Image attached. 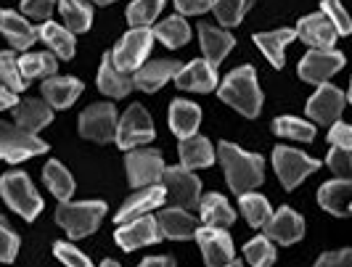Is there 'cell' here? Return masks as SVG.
<instances>
[{"label":"cell","mask_w":352,"mask_h":267,"mask_svg":"<svg viewBox=\"0 0 352 267\" xmlns=\"http://www.w3.org/2000/svg\"><path fill=\"white\" fill-rule=\"evenodd\" d=\"M217 156H220L223 172L228 178V185L233 194H239V196L249 194V191H254L263 183V175H265L263 156L247 154L236 143H228V141H223L217 146Z\"/></svg>","instance_id":"obj_1"},{"label":"cell","mask_w":352,"mask_h":267,"mask_svg":"<svg viewBox=\"0 0 352 267\" xmlns=\"http://www.w3.org/2000/svg\"><path fill=\"white\" fill-rule=\"evenodd\" d=\"M220 98L241 111L244 117L254 119L263 108V93L257 88V74L252 67H239L226 77V82L220 85Z\"/></svg>","instance_id":"obj_2"},{"label":"cell","mask_w":352,"mask_h":267,"mask_svg":"<svg viewBox=\"0 0 352 267\" xmlns=\"http://www.w3.org/2000/svg\"><path fill=\"white\" fill-rule=\"evenodd\" d=\"M104 214V201H61L56 209V222L69 233L72 238H85L98 231Z\"/></svg>","instance_id":"obj_3"},{"label":"cell","mask_w":352,"mask_h":267,"mask_svg":"<svg viewBox=\"0 0 352 267\" xmlns=\"http://www.w3.org/2000/svg\"><path fill=\"white\" fill-rule=\"evenodd\" d=\"M0 194L6 198V204L24 220H35L43 212V198L35 191L27 172H6L0 180Z\"/></svg>","instance_id":"obj_4"},{"label":"cell","mask_w":352,"mask_h":267,"mask_svg":"<svg viewBox=\"0 0 352 267\" xmlns=\"http://www.w3.org/2000/svg\"><path fill=\"white\" fill-rule=\"evenodd\" d=\"M45 151H48V143L40 141L37 135L16 125L0 122V159L16 164V161H24L37 154H45Z\"/></svg>","instance_id":"obj_5"},{"label":"cell","mask_w":352,"mask_h":267,"mask_svg":"<svg viewBox=\"0 0 352 267\" xmlns=\"http://www.w3.org/2000/svg\"><path fill=\"white\" fill-rule=\"evenodd\" d=\"M151 43H154V32L148 27H133L111 51L114 67L120 71H138L151 51Z\"/></svg>","instance_id":"obj_6"},{"label":"cell","mask_w":352,"mask_h":267,"mask_svg":"<svg viewBox=\"0 0 352 267\" xmlns=\"http://www.w3.org/2000/svg\"><path fill=\"white\" fill-rule=\"evenodd\" d=\"M273 167H276V175L281 178L283 188L292 191V188H297L310 172H316L318 167H320V161L310 159V156L302 154V151L278 146V148H273Z\"/></svg>","instance_id":"obj_7"},{"label":"cell","mask_w":352,"mask_h":267,"mask_svg":"<svg viewBox=\"0 0 352 267\" xmlns=\"http://www.w3.org/2000/svg\"><path fill=\"white\" fill-rule=\"evenodd\" d=\"M159 183L167 191V196L180 204V209H194V207H199L201 183H199V178H196L191 170H183L180 164L177 167H164Z\"/></svg>","instance_id":"obj_8"},{"label":"cell","mask_w":352,"mask_h":267,"mask_svg":"<svg viewBox=\"0 0 352 267\" xmlns=\"http://www.w3.org/2000/svg\"><path fill=\"white\" fill-rule=\"evenodd\" d=\"M164 172V156L157 148H133L127 154V180L133 188L159 185Z\"/></svg>","instance_id":"obj_9"},{"label":"cell","mask_w":352,"mask_h":267,"mask_svg":"<svg viewBox=\"0 0 352 267\" xmlns=\"http://www.w3.org/2000/svg\"><path fill=\"white\" fill-rule=\"evenodd\" d=\"M114 141H117V146H120L122 151H133V148H138L141 143L154 141L151 117H148V111H146L141 104H135V106H130L124 111V117L120 119V125H117Z\"/></svg>","instance_id":"obj_10"},{"label":"cell","mask_w":352,"mask_h":267,"mask_svg":"<svg viewBox=\"0 0 352 267\" xmlns=\"http://www.w3.org/2000/svg\"><path fill=\"white\" fill-rule=\"evenodd\" d=\"M80 135L96 143H109L117 135V108L111 104H93L80 114Z\"/></svg>","instance_id":"obj_11"},{"label":"cell","mask_w":352,"mask_h":267,"mask_svg":"<svg viewBox=\"0 0 352 267\" xmlns=\"http://www.w3.org/2000/svg\"><path fill=\"white\" fill-rule=\"evenodd\" d=\"M344 67V56L336 51H310L300 61V77L313 85H326Z\"/></svg>","instance_id":"obj_12"},{"label":"cell","mask_w":352,"mask_h":267,"mask_svg":"<svg viewBox=\"0 0 352 267\" xmlns=\"http://www.w3.org/2000/svg\"><path fill=\"white\" fill-rule=\"evenodd\" d=\"M114 241L124 251H135L141 249V246H148V244H157V241H162L157 217H138V220L124 222L114 233Z\"/></svg>","instance_id":"obj_13"},{"label":"cell","mask_w":352,"mask_h":267,"mask_svg":"<svg viewBox=\"0 0 352 267\" xmlns=\"http://www.w3.org/2000/svg\"><path fill=\"white\" fill-rule=\"evenodd\" d=\"M196 241H199V249L204 254V262L207 267H223L233 259V241L226 231H217V228H196Z\"/></svg>","instance_id":"obj_14"},{"label":"cell","mask_w":352,"mask_h":267,"mask_svg":"<svg viewBox=\"0 0 352 267\" xmlns=\"http://www.w3.org/2000/svg\"><path fill=\"white\" fill-rule=\"evenodd\" d=\"M347 104V95L334 85H320L313 93V98L307 101V114L320 122V125H334L339 122V114Z\"/></svg>","instance_id":"obj_15"},{"label":"cell","mask_w":352,"mask_h":267,"mask_svg":"<svg viewBox=\"0 0 352 267\" xmlns=\"http://www.w3.org/2000/svg\"><path fill=\"white\" fill-rule=\"evenodd\" d=\"M263 228H265V238L289 246V244H297L302 235H305V220L294 209L281 207L278 212L267 217V222H265Z\"/></svg>","instance_id":"obj_16"},{"label":"cell","mask_w":352,"mask_h":267,"mask_svg":"<svg viewBox=\"0 0 352 267\" xmlns=\"http://www.w3.org/2000/svg\"><path fill=\"white\" fill-rule=\"evenodd\" d=\"M294 37H300L305 45L310 48H318V51H331L336 43V30L334 24L323 14H310V16L300 19L297 30H294Z\"/></svg>","instance_id":"obj_17"},{"label":"cell","mask_w":352,"mask_h":267,"mask_svg":"<svg viewBox=\"0 0 352 267\" xmlns=\"http://www.w3.org/2000/svg\"><path fill=\"white\" fill-rule=\"evenodd\" d=\"M167 201V191L162 185H148V188H141L138 194L127 198L122 204V209L117 212V225H124L130 220H138V217H146L151 209H157Z\"/></svg>","instance_id":"obj_18"},{"label":"cell","mask_w":352,"mask_h":267,"mask_svg":"<svg viewBox=\"0 0 352 267\" xmlns=\"http://www.w3.org/2000/svg\"><path fill=\"white\" fill-rule=\"evenodd\" d=\"M196 30H199V43H201V51H204V61L217 69V67L226 61V56L233 51L236 40H233L230 32L217 30V27H212V24H199Z\"/></svg>","instance_id":"obj_19"},{"label":"cell","mask_w":352,"mask_h":267,"mask_svg":"<svg viewBox=\"0 0 352 267\" xmlns=\"http://www.w3.org/2000/svg\"><path fill=\"white\" fill-rule=\"evenodd\" d=\"M173 80L177 82L180 90L212 93V90L217 88V71H214V67H210L204 58H196L188 67H180V71H177Z\"/></svg>","instance_id":"obj_20"},{"label":"cell","mask_w":352,"mask_h":267,"mask_svg":"<svg viewBox=\"0 0 352 267\" xmlns=\"http://www.w3.org/2000/svg\"><path fill=\"white\" fill-rule=\"evenodd\" d=\"M180 71V64L177 61H170V58H157V61H148L146 67L135 71L133 77V88H141L143 93H157L164 82H170Z\"/></svg>","instance_id":"obj_21"},{"label":"cell","mask_w":352,"mask_h":267,"mask_svg":"<svg viewBox=\"0 0 352 267\" xmlns=\"http://www.w3.org/2000/svg\"><path fill=\"white\" fill-rule=\"evenodd\" d=\"M40 93H43L45 104L51 108H69L72 104L80 98L82 82L74 80V77H58V74H53V77H48V80L43 82Z\"/></svg>","instance_id":"obj_22"},{"label":"cell","mask_w":352,"mask_h":267,"mask_svg":"<svg viewBox=\"0 0 352 267\" xmlns=\"http://www.w3.org/2000/svg\"><path fill=\"white\" fill-rule=\"evenodd\" d=\"M318 201L326 212L336 214V217H347L352 204V180L339 178L331 183H323L318 191Z\"/></svg>","instance_id":"obj_23"},{"label":"cell","mask_w":352,"mask_h":267,"mask_svg":"<svg viewBox=\"0 0 352 267\" xmlns=\"http://www.w3.org/2000/svg\"><path fill=\"white\" fill-rule=\"evenodd\" d=\"M0 32H3V37H6L16 51H27L37 40L35 27L24 16L14 14V11H0Z\"/></svg>","instance_id":"obj_24"},{"label":"cell","mask_w":352,"mask_h":267,"mask_svg":"<svg viewBox=\"0 0 352 267\" xmlns=\"http://www.w3.org/2000/svg\"><path fill=\"white\" fill-rule=\"evenodd\" d=\"M159 233L164 238H175V241H183V238H191L199 228V220L188 209H164L162 217H157Z\"/></svg>","instance_id":"obj_25"},{"label":"cell","mask_w":352,"mask_h":267,"mask_svg":"<svg viewBox=\"0 0 352 267\" xmlns=\"http://www.w3.org/2000/svg\"><path fill=\"white\" fill-rule=\"evenodd\" d=\"M16 127L27 130V132H40L43 127L51 125L53 119V108L45 101H37V98H24L16 104Z\"/></svg>","instance_id":"obj_26"},{"label":"cell","mask_w":352,"mask_h":267,"mask_svg":"<svg viewBox=\"0 0 352 267\" xmlns=\"http://www.w3.org/2000/svg\"><path fill=\"white\" fill-rule=\"evenodd\" d=\"M177 156H180V167L183 170H201V167L214 164V148H212V143L207 138L191 135V138L180 141Z\"/></svg>","instance_id":"obj_27"},{"label":"cell","mask_w":352,"mask_h":267,"mask_svg":"<svg viewBox=\"0 0 352 267\" xmlns=\"http://www.w3.org/2000/svg\"><path fill=\"white\" fill-rule=\"evenodd\" d=\"M199 125H201V108L191 104V101H183V98L173 101V106H170V127H173V132L180 141L196 135Z\"/></svg>","instance_id":"obj_28"},{"label":"cell","mask_w":352,"mask_h":267,"mask_svg":"<svg viewBox=\"0 0 352 267\" xmlns=\"http://www.w3.org/2000/svg\"><path fill=\"white\" fill-rule=\"evenodd\" d=\"M98 90L106 93L109 98H124L130 90H133V80L120 71L111 61V54L104 56L101 61V69H98Z\"/></svg>","instance_id":"obj_29"},{"label":"cell","mask_w":352,"mask_h":267,"mask_svg":"<svg viewBox=\"0 0 352 267\" xmlns=\"http://www.w3.org/2000/svg\"><path fill=\"white\" fill-rule=\"evenodd\" d=\"M201 222L207 228H217V231H226L236 222V212L228 207V201L220 196V194H207L201 201Z\"/></svg>","instance_id":"obj_30"},{"label":"cell","mask_w":352,"mask_h":267,"mask_svg":"<svg viewBox=\"0 0 352 267\" xmlns=\"http://www.w3.org/2000/svg\"><path fill=\"white\" fill-rule=\"evenodd\" d=\"M294 40V30H273V32H257L254 35V43H257V48L265 54V58L276 67V69H281L283 67V48L289 45Z\"/></svg>","instance_id":"obj_31"},{"label":"cell","mask_w":352,"mask_h":267,"mask_svg":"<svg viewBox=\"0 0 352 267\" xmlns=\"http://www.w3.org/2000/svg\"><path fill=\"white\" fill-rule=\"evenodd\" d=\"M37 40H43L53 51L56 58H72V56H74V35H72L69 30L53 24V21H45V24L37 30Z\"/></svg>","instance_id":"obj_32"},{"label":"cell","mask_w":352,"mask_h":267,"mask_svg":"<svg viewBox=\"0 0 352 267\" xmlns=\"http://www.w3.org/2000/svg\"><path fill=\"white\" fill-rule=\"evenodd\" d=\"M58 11L67 21V30L74 32H88L93 24V8L85 0H58Z\"/></svg>","instance_id":"obj_33"},{"label":"cell","mask_w":352,"mask_h":267,"mask_svg":"<svg viewBox=\"0 0 352 267\" xmlns=\"http://www.w3.org/2000/svg\"><path fill=\"white\" fill-rule=\"evenodd\" d=\"M43 178H45L48 191H51L58 201H69L72 194H74V180H72V175L67 172V167H64L61 161H56V159L48 161L45 170H43Z\"/></svg>","instance_id":"obj_34"},{"label":"cell","mask_w":352,"mask_h":267,"mask_svg":"<svg viewBox=\"0 0 352 267\" xmlns=\"http://www.w3.org/2000/svg\"><path fill=\"white\" fill-rule=\"evenodd\" d=\"M151 32H154V37H157L159 43H164L167 48H180V45H186V43L191 40V27L186 24L183 16L164 19L157 30H151Z\"/></svg>","instance_id":"obj_35"},{"label":"cell","mask_w":352,"mask_h":267,"mask_svg":"<svg viewBox=\"0 0 352 267\" xmlns=\"http://www.w3.org/2000/svg\"><path fill=\"white\" fill-rule=\"evenodd\" d=\"M19 69L24 74V80H35V77H53L56 74V56L53 54H24L19 58Z\"/></svg>","instance_id":"obj_36"},{"label":"cell","mask_w":352,"mask_h":267,"mask_svg":"<svg viewBox=\"0 0 352 267\" xmlns=\"http://www.w3.org/2000/svg\"><path fill=\"white\" fill-rule=\"evenodd\" d=\"M273 132L302 143H313V138H316V127L305 122V119H297V117H278L273 122Z\"/></svg>","instance_id":"obj_37"},{"label":"cell","mask_w":352,"mask_h":267,"mask_svg":"<svg viewBox=\"0 0 352 267\" xmlns=\"http://www.w3.org/2000/svg\"><path fill=\"white\" fill-rule=\"evenodd\" d=\"M239 207H241V212L244 217L249 220V225L252 228H263L265 222H267V217H270V204H267V198L260 196V194H241L239 198Z\"/></svg>","instance_id":"obj_38"},{"label":"cell","mask_w":352,"mask_h":267,"mask_svg":"<svg viewBox=\"0 0 352 267\" xmlns=\"http://www.w3.org/2000/svg\"><path fill=\"white\" fill-rule=\"evenodd\" d=\"M252 3L254 0H212V11H214V16L220 19V24L236 27L244 19V14L252 8Z\"/></svg>","instance_id":"obj_39"},{"label":"cell","mask_w":352,"mask_h":267,"mask_svg":"<svg viewBox=\"0 0 352 267\" xmlns=\"http://www.w3.org/2000/svg\"><path fill=\"white\" fill-rule=\"evenodd\" d=\"M167 0H133L127 8V21L133 27H148L154 19L162 14Z\"/></svg>","instance_id":"obj_40"},{"label":"cell","mask_w":352,"mask_h":267,"mask_svg":"<svg viewBox=\"0 0 352 267\" xmlns=\"http://www.w3.org/2000/svg\"><path fill=\"white\" fill-rule=\"evenodd\" d=\"M0 82L14 93H21L27 88V80L19 69V58L11 51H0Z\"/></svg>","instance_id":"obj_41"},{"label":"cell","mask_w":352,"mask_h":267,"mask_svg":"<svg viewBox=\"0 0 352 267\" xmlns=\"http://www.w3.org/2000/svg\"><path fill=\"white\" fill-rule=\"evenodd\" d=\"M244 257H247V262L252 267H270L276 262V249H273L270 238L257 235V238H252L244 246Z\"/></svg>","instance_id":"obj_42"},{"label":"cell","mask_w":352,"mask_h":267,"mask_svg":"<svg viewBox=\"0 0 352 267\" xmlns=\"http://www.w3.org/2000/svg\"><path fill=\"white\" fill-rule=\"evenodd\" d=\"M320 8H323L320 14L334 24L336 35H350L352 21H350V16H347V11L342 8V3H339V0H323V3H320Z\"/></svg>","instance_id":"obj_43"},{"label":"cell","mask_w":352,"mask_h":267,"mask_svg":"<svg viewBox=\"0 0 352 267\" xmlns=\"http://www.w3.org/2000/svg\"><path fill=\"white\" fill-rule=\"evenodd\" d=\"M19 254V235L6 222V217H0V262H14Z\"/></svg>","instance_id":"obj_44"},{"label":"cell","mask_w":352,"mask_h":267,"mask_svg":"<svg viewBox=\"0 0 352 267\" xmlns=\"http://www.w3.org/2000/svg\"><path fill=\"white\" fill-rule=\"evenodd\" d=\"M326 164L331 167V172H336L339 178L350 180L352 175V156L347 148H336L331 146V151H329V156H326Z\"/></svg>","instance_id":"obj_45"},{"label":"cell","mask_w":352,"mask_h":267,"mask_svg":"<svg viewBox=\"0 0 352 267\" xmlns=\"http://www.w3.org/2000/svg\"><path fill=\"white\" fill-rule=\"evenodd\" d=\"M53 251H56V257L67 267H93V262H90L88 257H85L82 251H77V246L67 244V241H58V244L53 246Z\"/></svg>","instance_id":"obj_46"},{"label":"cell","mask_w":352,"mask_h":267,"mask_svg":"<svg viewBox=\"0 0 352 267\" xmlns=\"http://www.w3.org/2000/svg\"><path fill=\"white\" fill-rule=\"evenodd\" d=\"M56 8V0H21V14L35 21H48Z\"/></svg>","instance_id":"obj_47"},{"label":"cell","mask_w":352,"mask_h":267,"mask_svg":"<svg viewBox=\"0 0 352 267\" xmlns=\"http://www.w3.org/2000/svg\"><path fill=\"white\" fill-rule=\"evenodd\" d=\"M329 143L336 146V148H352V127L344 125V122H334V125H329Z\"/></svg>","instance_id":"obj_48"},{"label":"cell","mask_w":352,"mask_h":267,"mask_svg":"<svg viewBox=\"0 0 352 267\" xmlns=\"http://www.w3.org/2000/svg\"><path fill=\"white\" fill-rule=\"evenodd\" d=\"M316 267H352V251H326L320 259L316 262Z\"/></svg>","instance_id":"obj_49"},{"label":"cell","mask_w":352,"mask_h":267,"mask_svg":"<svg viewBox=\"0 0 352 267\" xmlns=\"http://www.w3.org/2000/svg\"><path fill=\"white\" fill-rule=\"evenodd\" d=\"M175 8L183 16H196V14L212 11V0H175Z\"/></svg>","instance_id":"obj_50"},{"label":"cell","mask_w":352,"mask_h":267,"mask_svg":"<svg viewBox=\"0 0 352 267\" xmlns=\"http://www.w3.org/2000/svg\"><path fill=\"white\" fill-rule=\"evenodd\" d=\"M19 104L16 93L14 90H8L6 85H0V111H6V108H14Z\"/></svg>","instance_id":"obj_51"},{"label":"cell","mask_w":352,"mask_h":267,"mask_svg":"<svg viewBox=\"0 0 352 267\" xmlns=\"http://www.w3.org/2000/svg\"><path fill=\"white\" fill-rule=\"evenodd\" d=\"M141 267H175V259L173 257H148L141 262Z\"/></svg>","instance_id":"obj_52"},{"label":"cell","mask_w":352,"mask_h":267,"mask_svg":"<svg viewBox=\"0 0 352 267\" xmlns=\"http://www.w3.org/2000/svg\"><path fill=\"white\" fill-rule=\"evenodd\" d=\"M101 267H120V262H114V259H106V262H101Z\"/></svg>","instance_id":"obj_53"},{"label":"cell","mask_w":352,"mask_h":267,"mask_svg":"<svg viewBox=\"0 0 352 267\" xmlns=\"http://www.w3.org/2000/svg\"><path fill=\"white\" fill-rule=\"evenodd\" d=\"M223 267H244V265H241V262H233V259H230L228 265H223Z\"/></svg>","instance_id":"obj_54"},{"label":"cell","mask_w":352,"mask_h":267,"mask_svg":"<svg viewBox=\"0 0 352 267\" xmlns=\"http://www.w3.org/2000/svg\"><path fill=\"white\" fill-rule=\"evenodd\" d=\"M93 3H98V5H109V3H114V0H93Z\"/></svg>","instance_id":"obj_55"}]
</instances>
